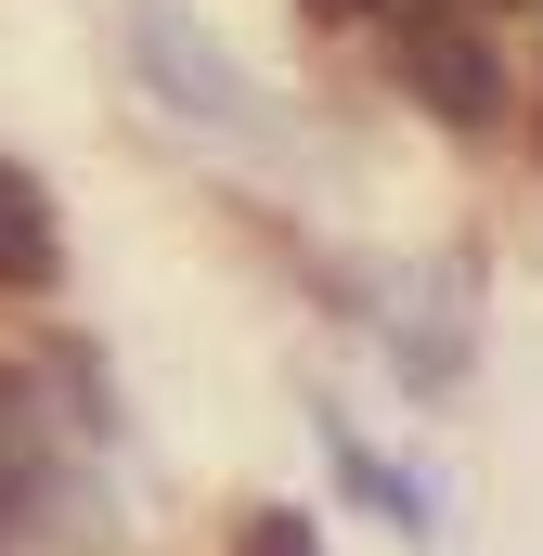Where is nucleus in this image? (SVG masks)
<instances>
[{
	"mask_svg": "<svg viewBox=\"0 0 543 556\" xmlns=\"http://www.w3.org/2000/svg\"><path fill=\"white\" fill-rule=\"evenodd\" d=\"M233 556H324V531H311L298 505H260V518H247V544H233Z\"/></svg>",
	"mask_w": 543,
	"mask_h": 556,
	"instance_id": "5",
	"label": "nucleus"
},
{
	"mask_svg": "<svg viewBox=\"0 0 543 556\" xmlns=\"http://www.w3.org/2000/svg\"><path fill=\"white\" fill-rule=\"evenodd\" d=\"M389 52H402V91L440 130H505V52L466 26V0H402Z\"/></svg>",
	"mask_w": 543,
	"mask_h": 556,
	"instance_id": "1",
	"label": "nucleus"
},
{
	"mask_svg": "<svg viewBox=\"0 0 543 556\" xmlns=\"http://www.w3.org/2000/svg\"><path fill=\"white\" fill-rule=\"evenodd\" d=\"M52 505V415L26 376H0V531H26Z\"/></svg>",
	"mask_w": 543,
	"mask_h": 556,
	"instance_id": "3",
	"label": "nucleus"
},
{
	"mask_svg": "<svg viewBox=\"0 0 543 556\" xmlns=\"http://www.w3.org/2000/svg\"><path fill=\"white\" fill-rule=\"evenodd\" d=\"M130 65H142V91H155L168 117H194V130H247V117H260L247 65H233L181 0H130Z\"/></svg>",
	"mask_w": 543,
	"mask_h": 556,
	"instance_id": "2",
	"label": "nucleus"
},
{
	"mask_svg": "<svg viewBox=\"0 0 543 556\" xmlns=\"http://www.w3.org/2000/svg\"><path fill=\"white\" fill-rule=\"evenodd\" d=\"M0 285L26 298V285H52V194L0 155Z\"/></svg>",
	"mask_w": 543,
	"mask_h": 556,
	"instance_id": "4",
	"label": "nucleus"
},
{
	"mask_svg": "<svg viewBox=\"0 0 543 556\" xmlns=\"http://www.w3.org/2000/svg\"><path fill=\"white\" fill-rule=\"evenodd\" d=\"M311 13H324V26H350V13H389V0H311Z\"/></svg>",
	"mask_w": 543,
	"mask_h": 556,
	"instance_id": "6",
	"label": "nucleus"
}]
</instances>
